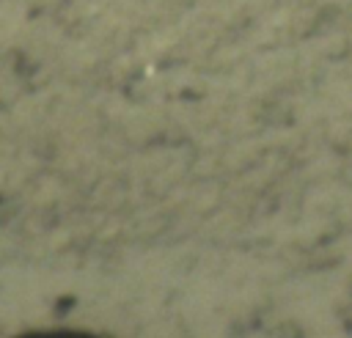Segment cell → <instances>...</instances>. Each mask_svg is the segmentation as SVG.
I'll list each match as a JSON object with an SVG mask.
<instances>
[{
  "mask_svg": "<svg viewBox=\"0 0 352 338\" xmlns=\"http://www.w3.org/2000/svg\"><path fill=\"white\" fill-rule=\"evenodd\" d=\"M16 338H102V335L82 333V330H36V333H25Z\"/></svg>",
  "mask_w": 352,
  "mask_h": 338,
  "instance_id": "obj_1",
  "label": "cell"
}]
</instances>
